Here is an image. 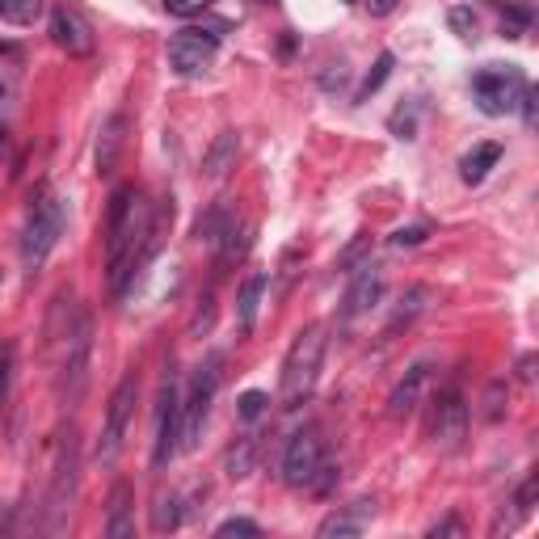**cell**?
Returning a JSON list of instances; mask_svg holds the SVG:
<instances>
[{
	"label": "cell",
	"instance_id": "19",
	"mask_svg": "<svg viewBox=\"0 0 539 539\" xmlns=\"http://www.w3.org/2000/svg\"><path fill=\"white\" fill-rule=\"evenodd\" d=\"M434 304V287H426V283H413V287H405V295H401V304H396V312H392V321H388V333H396V329H409L417 316H422L426 308Z\"/></svg>",
	"mask_w": 539,
	"mask_h": 539
},
{
	"label": "cell",
	"instance_id": "41",
	"mask_svg": "<svg viewBox=\"0 0 539 539\" xmlns=\"http://www.w3.org/2000/svg\"><path fill=\"white\" fill-rule=\"evenodd\" d=\"M9 152H13V135H9V127H0V165L9 161Z\"/></svg>",
	"mask_w": 539,
	"mask_h": 539
},
{
	"label": "cell",
	"instance_id": "29",
	"mask_svg": "<svg viewBox=\"0 0 539 539\" xmlns=\"http://www.w3.org/2000/svg\"><path fill=\"white\" fill-rule=\"evenodd\" d=\"M266 405H270V396L262 388H249V392H241V401H236V413H241V422H257V417L266 413Z\"/></svg>",
	"mask_w": 539,
	"mask_h": 539
},
{
	"label": "cell",
	"instance_id": "28",
	"mask_svg": "<svg viewBox=\"0 0 539 539\" xmlns=\"http://www.w3.org/2000/svg\"><path fill=\"white\" fill-rule=\"evenodd\" d=\"M38 0H0V17H5V22H13V26H30L34 17H38Z\"/></svg>",
	"mask_w": 539,
	"mask_h": 539
},
{
	"label": "cell",
	"instance_id": "11",
	"mask_svg": "<svg viewBox=\"0 0 539 539\" xmlns=\"http://www.w3.org/2000/svg\"><path fill=\"white\" fill-rule=\"evenodd\" d=\"M215 51H219V34L182 30V34H173V43H169V64H173V72H182V76H198V72L211 68Z\"/></svg>",
	"mask_w": 539,
	"mask_h": 539
},
{
	"label": "cell",
	"instance_id": "24",
	"mask_svg": "<svg viewBox=\"0 0 539 539\" xmlns=\"http://www.w3.org/2000/svg\"><path fill=\"white\" fill-rule=\"evenodd\" d=\"M236 224V219L228 215V207L224 203H215V207H207V215H198V224H194V236H198V241H224V236H228V228Z\"/></svg>",
	"mask_w": 539,
	"mask_h": 539
},
{
	"label": "cell",
	"instance_id": "37",
	"mask_svg": "<svg viewBox=\"0 0 539 539\" xmlns=\"http://www.w3.org/2000/svg\"><path fill=\"white\" fill-rule=\"evenodd\" d=\"M367 249H371V236H358V241H354L342 257H337V262H342V266H358V257H363Z\"/></svg>",
	"mask_w": 539,
	"mask_h": 539
},
{
	"label": "cell",
	"instance_id": "14",
	"mask_svg": "<svg viewBox=\"0 0 539 539\" xmlns=\"http://www.w3.org/2000/svg\"><path fill=\"white\" fill-rule=\"evenodd\" d=\"M379 295H384V270H379L375 262H363L354 270L346 295H342V316H346V321H354V316L371 312L379 304Z\"/></svg>",
	"mask_w": 539,
	"mask_h": 539
},
{
	"label": "cell",
	"instance_id": "35",
	"mask_svg": "<svg viewBox=\"0 0 539 539\" xmlns=\"http://www.w3.org/2000/svg\"><path fill=\"white\" fill-rule=\"evenodd\" d=\"M215 0H165V9L173 13V17H198L203 9H211Z\"/></svg>",
	"mask_w": 539,
	"mask_h": 539
},
{
	"label": "cell",
	"instance_id": "39",
	"mask_svg": "<svg viewBox=\"0 0 539 539\" xmlns=\"http://www.w3.org/2000/svg\"><path fill=\"white\" fill-rule=\"evenodd\" d=\"M363 5H367L375 17H388V13H396V5H401V0H363Z\"/></svg>",
	"mask_w": 539,
	"mask_h": 539
},
{
	"label": "cell",
	"instance_id": "25",
	"mask_svg": "<svg viewBox=\"0 0 539 539\" xmlns=\"http://www.w3.org/2000/svg\"><path fill=\"white\" fill-rule=\"evenodd\" d=\"M506 405H510V384L506 379H489V388H485V401H481V417L493 426V422H502L506 417Z\"/></svg>",
	"mask_w": 539,
	"mask_h": 539
},
{
	"label": "cell",
	"instance_id": "23",
	"mask_svg": "<svg viewBox=\"0 0 539 539\" xmlns=\"http://www.w3.org/2000/svg\"><path fill=\"white\" fill-rule=\"evenodd\" d=\"M182 527V497L177 493H156L152 497V531L165 535Z\"/></svg>",
	"mask_w": 539,
	"mask_h": 539
},
{
	"label": "cell",
	"instance_id": "13",
	"mask_svg": "<svg viewBox=\"0 0 539 539\" xmlns=\"http://www.w3.org/2000/svg\"><path fill=\"white\" fill-rule=\"evenodd\" d=\"M426 384H430V358H417V363L401 375V384L392 388V396H388V417L392 422H409V417L417 413V405H422Z\"/></svg>",
	"mask_w": 539,
	"mask_h": 539
},
{
	"label": "cell",
	"instance_id": "9",
	"mask_svg": "<svg viewBox=\"0 0 539 539\" xmlns=\"http://www.w3.org/2000/svg\"><path fill=\"white\" fill-rule=\"evenodd\" d=\"M464 434H468V401H464V392L443 388L434 396V405H430V438H434V447L455 451L459 443H464Z\"/></svg>",
	"mask_w": 539,
	"mask_h": 539
},
{
	"label": "cell",
	"instance_id": "7",
	"mask_svg": "<svg viewBox=\"0 0 539 539\" xmlns=\"http://www.w3.org/2000/svg\"><path fill=\"white\" fill-rule=\"evenodd\" d=\"M182 451V384L169 371L161 396H156V438H152V468H165Z\"/></svg>",
	"mask_w": 539,
	"mask_h": 539
},
{
	"label": "cell",
	"instance_id": "18",
	"mask_svg": "<svg viewBox=\"0 0 539 539\" xmlns=\"http://www.w3.org/2000/svg\"><path fill=\"white\" fill-rule=\"evenodd\" d=\"M371 502H354L350 510H333L321 527H316V535L321 539H354L367 531V518H371Z\"/></svg>",
	"mask_w": 539,
	"mask_h": 539
},
{
	"label": "cell",
	"instance_id": "3",
	"mask_svg": "<svg viewBox=\"0 0 539 539\" xmlns=\"http://www.w3.org/2000/svg\"><path fill=\"white\" fill-rule=\"evenodd\" d=\"M64 354H59V401L68 409L85 396V379H89V354H93V316L81 308L72 312V321L64 329Z\"/></svg>",
	"mask_w": 539,
	"mask_h": 539
},
{
	"label": "cell",
	"instance_id": "26",
	"mask_svg": "<svg viewBox=\"0 0 539 539\" xmlns=\"http://www.w3.org/2000/svg\"><path fill=\"white\" fill-rule=\"evenodd\" d=\"M535 493H539V476L531 472L523 485H518V493L510 497V506H514V518H510V527H518L523 518H531L535 514Z\"/></svg>",
	"mask_w": 539,
	"mask_h": 539
},
{
	"label": "cell",
	"instance_id": "6",
	"mask_svg": "<svg viewBox=\"0 0 539 539\" xmlns=\"http://www.w3.org/2000/svg\"><path fill=\"white\" fill-rule=\"evenodd\" d=\"M219 388V354H207V363H198L190 396L182 401V451H194L198 438H203V426L211 417V401Z\"/></svg>",
	"mask_w": 539,
	"mask_h": 539
},
{
	"label": "cell",
	"instance_id": "1",
	"mask_svg": "<svg viewBox=\"0 0 539 539\" xmlns=\"http://www.w3.org/2000/svg\"><path fill=\"white\" fill-rule=\"evenodd\" d=\"M325 325H304L295 333V342L287 346L283 358V384H278V405L283 409H299L312 396L316 379H321V363H325Z\"/></svg>",
	"mask_w": 539,
	"mask_h": 539
},
{
	"label": "cell",
	"instance_id": "16",
	"mask_svg": "<svg viewBox=\"0 0 539 539\" xmlns=\"http://www.w3.org/2000/svg\"><path fill=\"white\" fill-rule=\"evenodd\" d=\"M106 535L110 539H131L135 535V493L127 481H114L110 502H106Z\"/></svg>",
	"mask_w": 539,
	"mask_h": 539
},
{
	"label": "cell",
	"instance_id": "22",
	"mask_svg": "<svg viewBox=\"0 0 539 539\" xmlns=\"http://www.w3.org/2000/svg\"><path fill=\"white\" fill-rule=\"evenodd\" d=\"M257 468V438L253 434H241L236 443L224 451V472L232 481H245V476Z\"/></svg>",
	"mask_w": 539,
	"mask_h": 539
},
{
	"label": "cell",
	"instance_id": "10",
	"mask_svg": "<svg viewBox=\"0 0 539 539\" xmlns=\"http://www.w3.org/2000/svg\"><path fill=\"white\" fill-rule=\"evenodd\" d=\"M325 464V443H321V434L316 430H299L291 434V443L283 451V481L291 489H308L312 485V476L321 472Z\"/></svg>",
	"mask_w": 539,
	"mask_h": 539
},
{
	"label": "cell",
	"instance_id": "42",
	"mask_svg": "<svg viewBox=\"0 0 539 539\" xmlns=\"http://www.w3.org/2000/svg\"><path fill=\"white\" fill-rule=\"evenodd\" d=\"M0 97H5V89H0Z\"/></svg>",
	"mask_w": 539,
	"mask_h": 539
},
{
	"label": "cell",
	"instance_id": "8",
	"mask_svg": "<svg viewBox=\"0 0 539 539\" xmlns=\"http://www.w3.org/2000/svg\"><path fill=\"white\" fill-rule=\"evenodd\" d=\"M135 401H139V379L135 371L118 379V388L106 405V426H102V443H97V464H114L118 451H123V438H127V426H131V413H135Z\"/></svg>",
	"mask_w": 539,
	"mask_h": 539
},
{
	"label": "cell",
	"instance_id": "34",
	"mask_svg": "<svg viewBox=\"0 0 539 539\" xmlns=\"http://www.w3.org/2000/svg\"><path fill=\"white\" fill-rule=\"evenodd\" d=\"M219 539H228V535H262V527L253 523V518H228V523H219L215 527Z\"/></svg>",
	"mask_w": 539,
	"mask_h": 539
},
{
	"label": "cell",
	"instance_id": "31",
	"mask_svg": "<svg viewBox=\"0 0 539 539\" xmlns=\"http://www.w3.org/2000/svg\"><path fill=\"white\" fill-rule=\"evenodd\" d=\"M447 26L459 34V38H476V13L468 5H451L447 9Z\"/></svg>",
	"mask_w": 539,
	"mask_h": 539
},
{
	"label": "cell",
	"instance_id": "20",
	"mask_svg": "<svg viewBox=\"0 0 539 539\" xmlns=\"http://www.w3.org/2000/svg\"><path fill=\"white\" fill-rule=\"evenodd\" d=\"M262 295H266V274H249L241 291H236V321L249 333L257 325V308H262Z\"/></svg>",
	"mask_w": 539,
	"mask_h": 539
},
{
	"label": "cell",
	"instance_id": "36",
	"mask_svg": "<svg viewBox=\"0 0 539 539\" xmlns=\"http://www.w3.org/2000/svg\"><path fill=\"white\" fill-rule=\"evenodd\" d=\"M9 371H13V346L0 350V405H5V396H9Z\"/></svg>",
	"mask_w": 539,
	"mask_h": 539
},
{
	"label": "cell",
	"instance_id": "27",
	"mask_svg": "<svg viewBox=\"0 0 539 539\" xmlns=\"http://www.w3.org/2000/svg\"><path fill=\"white\" fill-rule=\"evenodd\" d=\"M392 64H396V59H392V51H384V55H379L375 59V68L367 72V81L363 85H358V102H367V97L379 89V85H384L388 81V76H392Z\"/></svg>",
	"mask_w": 539,
	"mask_h": 539
},
{
	"label": "cell",
	"instance_id": "4",
	"mask_svg": "<svg viewBox=\"0 0 539 539\" xmlns=\"http://www.w3.org/2000/svg\"><path fill=\"white\" fill-rule=\"evenodd\" d=\"M76 485H81V434H76V426H68L64 438H59V464L47 493V531L64 527V518L72 514L76 502Z\"/></svg>",
	"mask_w": 539,
	"mask_h": 539
},
{
	"label": "cell",
	"instance_id": "17",
	"mask_svg": "<svg viewBox=\"0 0 539 539\" xmlns=\"http://www.w3.org/2000/svg\"><path fill=\"white\" fill-rule=\"evenodd\" d=\"M236 156H241V135H236V131H219L211 139V148L203 152V177H207V182H224V177L236 169Z\"/></svg>",
	"mask_w": 539,
	"mask_h": 539
},
{
	"label": "cell",
	"instance_id": "30",
	"mask_svg": "<svg viewBox=\"0 0 539 539\" xmlns=\"http://www.w3.org/2000/svg\"><path fill=\"white\" fill-rule=\"evenodd\" d=\"M211 325H215V291H207V295H203V304L194 308V316H190V329H186V333H190V337H203Z\"/></svg>",
	"mask_w": 539,
	"mask_h": 539
},
{
	"label": "cell",
	"instance_id": "40",
	"mask_svg": "<svg viewBox=\"0 0 539 539\" xmlns=\"http://www.w3.org/2000/svg\"><path fill=\"white\" fill-rule=\"evenodd\" d=\"M518 379H523V384H531V379H535V354L518 358Z\"/></svg>",
	"mask_w": 539,
	"mask_h": 539
},
{
	"label": "cell",
	"instance_id": "32",
	"mask_svg": "<svg viewBox=\"0 0 539 539\" xmlns=\"http://www.w3.org/2000/svg\"><path fill=\"white\" fill-rule=\"evenodd\" d=\"M388 127H392L396 139H417V106H413V102L401 106V110L392 114V123H388Z\"/></svg>",
	"mask_w": 539,
	"mask_h": 539
},
{
	"label": "cell",
	"instance_id": "38",
	"mask_svg": "<svg viewBox=\"0 0 539 539\" xmlns=\"http://www.w3.org/2000/svg\"><path fill=\"white\" fill-rule=\"evenodd\" d=\"M426 535H430V539H438V535H464V523H459L455 514H447L443 523H434V527H430Z\"/></svg>",
	"mask_w": 539,
	"mask_h": 539
},
{
	"label": "cell",
	"instance_id": "15",
	"mask_svg": "<svg viewBox=\"0 0 539 539\" xmlns=\"http://www.w3.org/2000/svg\"><path fill=\"white\" fill-rule=\"evenodd\" d=\"M127 131H131V123H127L123 110H114L102 123V131H97V152H93L97 177H110L118 169V156H123V148H127Z\"/></svg>",
	"mask_w": 539,
	"mask_h": 539
},
{
	"label": "cell",
	"instance_id": "12",
	"mask_svg": "<svg viewBox=\"0 0 539 539\" xmlns=\"http://www.w3.org/2000/svg\"><path fill=\"white\" fill-rule=\"evenodd\" d=\"M51 43L68 55H93V26L76 5H55L51 9Z\"/></svg>",
	"mask_w": 539,
	"mask_h": 539
},
{
	"label": "cell",
	"instance_id": "2",
	"mask_svg": "<svg viewBox=\"0 0 539 539\" xmlns=\"http://www.w3.org/2000/svg\"><path fill=\"white\" fill-rule=\"evenodd\" d=\"M68 224V211H64V198H55L47 190H38L30 198V219H26V232H22V266L30 274L43 270V262L51 257V249L59 245Z\"/></svg>",
	"mask_w": 539,
	"mask_h": 539
},
{
	"label": "cell",
	"instance_id": "33",
	"mask_svg": "<svg viewBox=\"0 0 539 539\" xmlns=\"http://www.w3.org/2000/svg\"><path fill=\"white\" fill-rule=\"evenodd\" d=\"M430 236V228H422V224H413V228H396L392 232V249H413V245H422Z\"/></svg>",
	"mask_w": 539,
	"mask_h": 539
},
{
	"label": "cell",
	"instance_id": "21",
	"mask_svg": "<svg viewBox=\"0 0 539 539\" xmlns=\"http://www.w3.org/2000/svg\"><path fill=\"white\" fill-rule=\"evenodd\" d=\"M502 161V144H476L464 161H459V177H464L468 186H476V182H485V173Z\"/></svg>",
	"mask_w": 539,
	"mask_h": 539
},
{
	"label": "cell",
	"instance_id": "5",
	"mask_svg": "<svg viewBox=\"0 0 539 539\" xmlns=\"http://www.w3.org/2000/svg\"><path fill=\"white\" fill-rule=\"evenodd\" d=\"M527 76L518 72L514 64H489L485 72L472 76V93H476V106H481L489 118H502L510 110H518V102H523L527 93Z\"/></svg>",
	"mask_w": 539,
	"mask_h": 539
}]
</instances>
